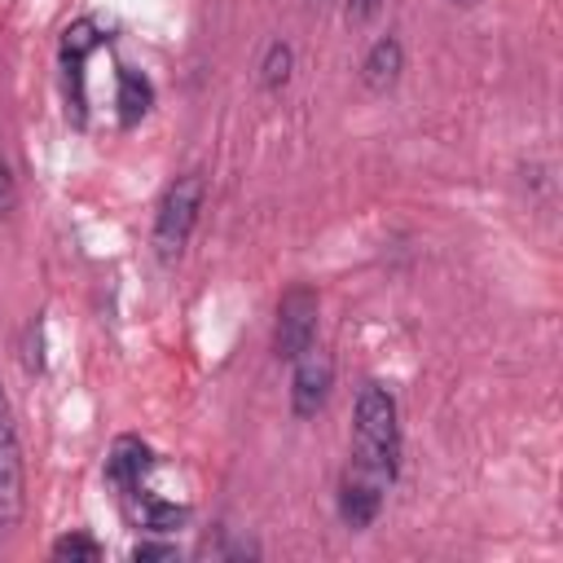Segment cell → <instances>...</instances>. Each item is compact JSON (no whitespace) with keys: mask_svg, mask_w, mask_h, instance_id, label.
I'll use <instances>...</instances> for the list:
<instances>
[{"mask_svg":"<svg viewBox=\"0 0 563 563\" xmlns=\"http://www.w3.org/2000/svg\"><path fill=\"white\" fill-rule=\"evenodd\" d=\"M352 418H356L352 422V471L387 488L400 471V405L391 387H383L378 378H365L356 391Z\"/></svg>","mask_w":563,"mask_h":563,"instance_id":"1","label":"cell"},{"mask_svg":"<svg viewBox=\"0 0 563 563\" xmlns=\"http://www.w3.org/2000/svg\"><path fill=\"white\" fill-rule=\"evenodd\" d=\"M202 202H207V176L202 172H185L167 185L158 211H154V251L158 260H180L198 216H202Z\"/></svg>","mask_w":563,"mask_h":563,"instance_id":"2","label":"cell"},{"mask_svg":"<svg viewBox=\"0 0 563 563\" xmlns=\"http://www.w3.org/2000/svg\"><path fill=\"white\" fill-rule=\"evenodd\" d=\"M400 70H405V44H400L396 35L374 40V44L365 48V57H361V84H365L369 92H387V88H396Z\"/></svg>","mask_w":563,"mask_h":563,"instance_id":"9","label":"cell"},{"mask_svg":"<svg viewBox=\"0 0 563 563\" xmlns=\"http://www.w3.org/2000/svg\"><path fill=\"white\" fill-rule=\"evenodd\" d=\"M290 365H295L290 369V413L317 418L330 400V387H334V356L321 343H308Z\"/></svg>","mask_w":563,"mask_h":563,"instance_id":"5","label":"cell"},{"mask_svg":"<svg viewBox=\"0 0 563 563\" xmlns=\"http://www.w3.org/2000/svg\"><path fill=\"white\" fill-rule=\"evenodd\" d=\"M26 479H22V444H18V422H13V405L9 391L0 383V528H13L22 519V501H26Z\"/></svg>","mask_w":563,"mask_h":563,"instance_id":"6","label":"cell"},{"mask_svg":"<svg viewBox=\"0 0 563 563\" xmlns=\"http://www.w3.org/2000/svg\"><path fill=\"white\" fill-rule=\"evenodd\" d=\"M290 66H295V48H290L286 40H273V44H268V53H264V62H260V84H264L268 92L286 88Z\"/></svg>","mask_w":563,"mask_h":563,"instance_id":"11","label":"cell"},{"mask_svg":"<svg viewBox=\"0 0 563 563\" xmlns=\"http://www.w3.org/2000/svg\"><path fill=\"white\" fill-rule=\"evenodd\" d=\"M101 44V26L92 22V18H75L70 26H66V35H62V70H66V110H70V119L84 128V119H88V57H92V48Z\"/></svg>","mask_w":563,"mask_h":563,"instance_id":"4","label":"cell"},{"mask_svg":"<svg viewBox=\"0 0 563 563\" xmlns=\"http://www.w3.org/2000/svg\"><path fill=\"white\" fill-rule=\"evenodd\" d=\"M53 559H70V563H97L101 559V545L88 537V532H66L53 541Z\"/></svg>","mask_w":563,"mask_h":563,"instance_id":"13","label":"cell"},{"mask_svg":"<svg viewBox=\"0 0 563 563\" xmlns=\"http://www.w3.org/2000/svg\"><path fill=\"white\" fill-rule=\"evenodd\" d=\"M453 4H457V9H475L479 0H453Z\"/></svg>","mask_w":563,"mask_h":563,"instance_id":"17","label":"cell"},{"mask_svg":"<svg viewBox=\"0 0 563 563\" xmlns=\"http://www.w3.org/2000/svg\"><path fill=\"white\" fill-rule=\"evenodd\" d=\"M141 519H145V528H150V532H172V528H180V523L189 519V510H185V506H176V501H158V497H145V506H141Z\"/></svg>","mask_w":563,"mask_h":563,"instance_id":"12","label":"cell"},{"mask_svg":"<svg viewBox=\"0 0 563 563\" xmlns=\"http://www.w3.org/2000/svg\"><path fill=\"white\" fill-rule=\"evenodd\" d=\"M150 466H154L150 444L136 440V435H119L114 449H110V457H106V479H110L119 493H136V488H141V475H145Z\"/></svg>","mask_w":563,"mask_h":563,"instance_id":"8","label":"cell"},{"mask_svg":"<svg viewBox=\"0 0 563 563\" xmlns=\"http://www.w3.org/2000/svg\"><path fill=\"white\" fill-rule=\"evenodd\" d=\"M383 484L378 479H369V475H361V471H352L347 466V475L339 479V519L347 523V528H369L374 519H378V510H383Z\"/></svg>","mask_w":563,"mask_h":563,"instance_id":"7","label":"cell"},{"mask_svg":"<svg viewBox=\"0 0 563 563\" xmlns=\"http://www.w3.org/2000/svg\"><path fill=\"white\" fill-rule=\"evenodd\" d=\"M114 106H119V123H123V128H136V123L150 114V106H154V84H150L141 70L119 66V92H114Z\"/></svg>","mask_w":563,"mask_h":563,"instance_id":"10","label":"cell"},{"mask_svg":"<svg viewBox=\"0 0 563 563\" xmlns=\"http://www.w3.org/2000/svg\"><path fill=\"white\" fill-rule=\"evenodd\" d=\"M383 9V0H347V18L352 22H365V18H374Z\"/></svg>","mask_w":563,"mask_h":563,"instance_id":"16","label":"cell"},{"mask_svg":"<svg viewBox=\"0 0 563 563\" xmlns=\"http://www.w3.org/2000/svg\"><path fill=\"white\" fill-rule=\"evenodd\" d=\"M13 202H18V176H13V167L0 158V216L13 211Z\"/></svg>","mask_w":563,"mask_h":563,"instance_id":"14","label":"cell"},{"mask_svg":"<svg viewBox=\"0 0 563 563\" xmlns=\"http://www.w3.org/2000/svg\"><path fill=\"white\" fill-rule=\"evenodd\" d=\"M317 317H321V295L308 282H295L277 299V330H273V352L277 361H295L308 343H317Z\"/></svg>","mask_w":563,"mask_h":563,"instance_id":"3","label":"cell"},{"mask_svg":"<svg viewBox=\"0 0 563 563\" xmlns=\"http://www.w3.org/2000/svg\"><path fill=\"white\" fill-rule=\"evenodd\" d=\"M132 559H136V563H150V559H176V545H172V541H141V545L132 550Z\"/></svg>","mask_w":563,"mask_h":563,"instance_id":"15","label":"cell"}]
</instances>
